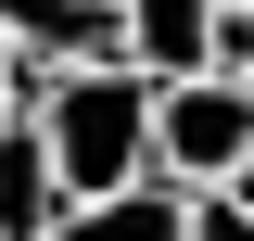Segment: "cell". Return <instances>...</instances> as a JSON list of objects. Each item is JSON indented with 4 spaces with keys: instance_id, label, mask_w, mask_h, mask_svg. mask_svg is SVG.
<instances>
[{
    "instance_id": "cell-3",
    "label": "cell",
    "mask_w": 254,
    "mask_h": 241,
    "mask_svg": "<svg viewBox=\"0 0 254 241\" xmlns=\"http://www.w3.org/2000/svg\"><path fill=\"white\" fill-rule=\"evenodd\" d=\"M0 51L51 76V63H127V26L115 0H0Z\"/></svg>"
},
{
    "instance_id": "cell-1",
    "label": "cell",
    "mask_w": 254,
    "mask_h": 241,
    "mask_svg": "<svg viewBox=\"0 0 254 241\" xmlns=\"http://www.w3.org/2000/svg\"><path fill=\"white\" fill-rule=\"evenodd\" d=\"M26 115L51 140L64 203H102V190L153 178V76L140 63H51V76H26Z\"/></svg>"
},
{
    "instance_id": "cell-7",
    "label": "cell",
    "mask_w": 254,
    "mask_h": 241,
    "mask_svg": "<svg viewBox=\"0 0 254 241\" xmlns=\"http://www.w3.org/2000/svg\"><path fill=\"white\" fill-rule=\"evenodd\" d=\"M190 241H254V216L229 203V190H190Z\"/></svg>"
},
{
    "instance_id": "cell-5",
    "label": "cell",
    "mask_w": 254,
    "mask_h": 241,
    "mask_svg": "<svg viewBox=\"0 0 254 241\" xmlns=\"http://www.w3.org/2000/svg\"><path fill=\"white\" fill-rule=\"evenodd\" d=\"M51 241H190V190L127 178V190H102V203H64Z\"/></svg>"
},
{
    "instance_id": "cell-6",
    "label": "cell",
    "mask_w": 254,
    "mask_h": 241,
    "mask_svg": "<svg viewBox=\"0 0 254 241\" xmlns=\"http://www.w3.org/2000/svg\"><path fill=\"white\" fill-rule=\"evenodd\" d=\"M64 216V178H51V140H38V115L0 127V241H51Z\"/></svg>"
},
{
    "instance_id": "cell-10",
    "label": "cell",
    "mask_w": 254,
    "mask_h": 241,
    "mask_svg": "<svg viewBox=\"0 0 254 241\" xmlns=\"http://www.w3.org/2000/svg\"><path fill=\"white\" fill-rule=\"evenodd\" d=\"M242 76H254V63H242Z\"/></svg>"
},
{
    "instance_id": "cell-8",
    "label": "cell",
    "mask_w": 254,
    "mask_h": 241,
    "mask_svg": "<svg viewBox=\"0 0 254 241\" xmlns=\"http://www.w3.org/2000/svg\"><path fill=\"white\" fill-rule=\"evenodd\" d=\"M13 115H26V63L0 51V127H13Z\"/></svg>"
},
{
    "instance_id": "cell-9",
    "label": "cell",
    "mask_w": 254,
    "mask_h": 241,
    "mask_svg": "<svg viewBox=\"0 0 254 241\" xmlns=\"http://www.w3.org/2000/svg\"><path fill=\"white\" fill-rule=\"evenodd\" d=\"M216 190H229V203H242V216H254V152H242V165H229V178H216Z\"/></svg>"
},
{
    "instance_id": "cell-2",
    "label": "cell",
    "mask_w": 254,
    "mask_h": 241,
    "mask_svg": "<svg viewBox=\"0 0 254 241\" xmlns=\"http://www.w3.org/2000/svg\"><path fill=\"white\" fill-rule=\"evenodd\" d=\"M254 152V76H165L153 89V178L165 190H216Z\"/></svg>"
},
{
    "instance_id": "cell-4",
    "label": "cell",
    "mask_w": 254,
    "mask_h": 241,
    "mask_svg": "<svg viewBox=\"0 0 254 241\" xmlns=\"http://www.w3.org/2000/svg\"><path fill=\"white\" fill-rule=\"evenodd\" d=\"M115 26H127V63L140 76H216V0H115Z\"/></svg>"
}]
</instances>
